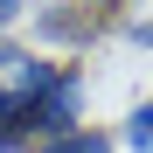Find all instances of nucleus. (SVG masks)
Listing matches in <instances>:
<instances>
[{
  "mask_svg": "<svg viewBox=\"0 0 153 153\" xmlns=\"http://www.w3.org/2000/svg\"><path fill=\"white\" fill-rule=\"evenodd\" d=\"M76 105H84V76H76V70H56V84H49L42 105H35V132H49V139L76 132Z\"/></svg>",
  "mask_w": 153,
  "mask_h": 153,
  "instance_id": "f257e3e1",
  "label": "nucleus"
},
{
  "mask_svg": "<svg viewBox=\"0 0 153 153\" xmlns=\"http://www.w3.org/2000/svg\"><path fill=\"white\" fill-rule=\"evenodd\" d=\"M35 105H42V97L0 91V153H14V146H28V139H35Z\"/></svg>",
  "mask_w": 153,
  "mask_h": 153,
  "instance_id": "f03ea898",
  "label": "nucleus"
},
{
  "mask_svg": "<svg viewBox=\"0 0 153 153\" xmlns=\"http://www.w3.org/2000/svg\"><path fill=\"white\" fill-rule=\"evenodd\" d=\"M35 153H111V139H105V132H84V125H76V132H63V139H42Z\"/></svg>",
  "mask_w": 153,
  "mask_h": 153,
  "instance_id": "7ed1b4c3",
  "label": "nucleus"
},
{
  "mask_svg": "<svg viewBox=\"0 0 153 153\" xmlns=\"http://www.w3.org/2000/svg\"><path fill=\"white\" fill-rule=\"evenodd\" d=\"M125 146H132V153H153V105H139L132 118H125Z\"/></svg>",
  "mask_w": 153,
  "mask_h": 153,
  "instance_id": "20e7f679",
  "label": "nucleus"
},
{
  "mask_svg": "<svg viewBox=\"0 0 153 153\" xmlns=\"http://www.w3.org/2000/svg\"><path fill=\"white\" fill-rule=\"evenodd\" d=\"M21 7H28V0H0V28H14V21H21Z\"/></svg>",
  "mask_w": 153,
  "mask_h": 153,
  "instance_id": "39448f33",
  "label": "nucleus"
},
{
  "mask_svg": "<svg viewBox=\"0 0 153 153\" xmlns=\"http://www.w3.org/2000/svg\"><path fill=\"white\" fill-rule=\"evenodd\" d=\"M132 42H139V49H153V21H139V28H132Z\"/></svg>",
  "mask_w": 153,
  "mask_h": 153,
  "instance_id": "423d86ee",
  "label": "nucleus"
},
{
  "mask_svg": "<svg viewBox=\"0 0 153 153\" xmlns=\"http://www.w3.org/2000/svg\"><path fill=\"white\" fill-rule=\"evenodd\" d=\"M91 7H118V0H91Z\"/></svg>",
  "mask_w": 153,
  "mask_h": 153,
  "instance_id": "0eeeda50",
  "label": "nucleus"
}]
</instances>
